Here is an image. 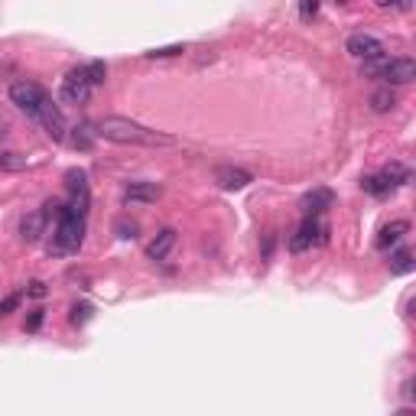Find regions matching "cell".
<instances>
[{
  "mask_svg": "<svg viewBox=\"0 0 416 416\" xmlns=\"http://www.w3.org/2000/svg\"><path fill=\"white\" fill-rule=\"evenodd\" d=\"M393 104H397V94L390 92V88H378V92L371 94V111H378V114H387V111H393Z\"/></svg>",
  "mask_w": 416,
  "mask_h": 416,
  "instance_id": "cell-18",
  "label": "cell"
},
{
  "mask_svg": "<svg viewBox=\"0 0 416 416\" xmlns=\"http://www.w3.org/2000/svg\"><path fill=\"white\" fill-rule=\"evenodd\" d=\"M316 13H319V4H302V7H300V16H302V20H312Z\"/></svg>",
  "mask_w": 416,
  "mask_h": 416,
  "instance_id": "cell-28",
  "label": "cell"
},
{
  "mask_svg": "<svg viewBox=\"0 0 416 416\" xmlns=\"http://www.w3.org/2000/svg\"><path fill=\"white\" fill-rule=\"evenodd\" d=\"M53 212H55V231H53V241L46 244L49 257H65V254H75L82 241H85V218L75 215L69 205L62 202H53Z\"/></svg>",
  "mask_w": 416,
  "mask_h": 416,
  "instance_id": "cell-2",
  "label": "cell"
},
{
  "mask_svg": "<svg viewBox=\"0 0 416 416\" xmlns=\"http://www.w3.org/2000/svg\"><path fill=\"white\" fill-rule=\"evenodd\" d=\"M364 69L378 72V78L384 82L387 88L390 85H410L416 78V62L407 59V55H397V59H381V62H371Z\"/></svg>",
  "mask_w": 416,
  "mask_h": 416,
  "instance_id": "cell-3",
  "label": "cell"
},
{
  "mask_svg": "<svg viewBox=\"0 0 416 416\" xmlns=\"http://www.w3.org/2000/svg\"><path fill=\"white\" fill-rule=\"evenodd\" d=\"M7 133H10V121H7V117H4V114H0V140L7 137Z\"/></svg>",
  "mask_w": 416,
  "mask_h": 416,
  "instance_id": "cell-30",
  "label": "cell"
},
{
  "mask_svg": "<svg viewBox=\"0 0 416 416\" xmlns=\"http://www.w3.org/2000/svg\"><path fill=\"white\" fill-rule=\"evenodd\" d=\"M329 241V224L322 218H302V224L296 228V234L290 238V251L293 254H302L309 247H319Z\"/></svg>",
  "mask_w": 416,
  "mask_h": 416,
  "instance_id": "cell-6",
  "label": "cell"
},
{
  "mask_svg": "<svg viewBox=\"0 0 416 416\" xmlns=\"http://www.w3.org/2000/svg\"><path fill=\"white\" fill-rule=\"evenodd\" d=\"M185 46H163V49H153V53H147L150 59H173V55H182Z\"/></svg>",
  "mask_w": 416,
  "mask_h": 416,
  "instance_id": "cell-24",
  "label": "cell"
},
{
  "mask_svg": "<svg viewBox=\"0 0 416 416\" xmlns=\"http://www.w3.org/2000/svg\"><path fill=\"white\" fill-rule=\"evenodd\" d=\"M72 147L82 150V153H88V150L94 147V140H98V133H94V124H78V127H72Z\"/></svg>",
  "mask_w": 416,
  "mask_h": 416,
  "instance_id": "cell-16",
  "label": "cell"
},
{
  "mask_svg": "<svg viewBox=\"0 0 416 416\" xmlns=\"http://www.w3.org/2000/svg\"><path fill=\"white\" fill-rule=\"evenodd\" d=\"M300 208H302V215L306 218H322L325 208H332V192L329 189H312V192L302 195Z\"/></svg>",
  "mask_w": 416,
  "mask_h": 416,
  "instance_id": "cell-11",
  "label": "cell"
},
{
  "mask_svg": "<svg viewBox=\"0 0 416 416\" xmlns=\"http://www.w3.org/2000/svg\"><path fill=\"white\" fill-rule=\"evenodd\" d=\"M345 49L355 55V59H361L364 65L384 59V43H381L378 36H371V33H355V36H348V46Z\"/></svg>",
  "mask_w": 416,
  "mask_h": 416,
  "instance_id": "cell-7",
  "label": "cell"
},
{
  "mask_svg": "<svg viewBox=\"0 0 416 416\" xmlns=\"http://www.w3.org/2000/svg\"><path fill=\"white\" fill-rule=\"evenodd\" d=\"M163 195V189L156 182H131L124 189V202L127 205H153Z\"/></svg>",
  "mask_w": 416,
  "mask_h": 416,
  "instance_id": "cell-10",
  "label": "cell"
},
{
  "mask_svg": "<svg viewBox=\"0 0 416 416\" xmlns=\"http://www.w3.org/2000/svg\"><path fill=\"white\" fill-rule=\"evenodd\" d=\"M20 306V293H13V296H7V300L0 302V316H10V312H13V309Z\"/></svg>",
  "mask_w": 416,
  "mask_h": 416,
  "instance_id": "cell-26",
  "label": "cell"
},
{
  "mask_svg": "<svg viewBox=\"0 0 416 416\" xmlns=\"http://www.w3.org/2000/svg\"><path fill=\"white\" fill-rule=\"evenodd\" d=\"M378 179L384 182L387 195H390L393 189H400V185H407V182H410V170L403 166V163H390V166H384V170L378 173Z\"/></svg>",
  "mask_w": 416,
  "mask_h": 416,
  "instance_id": "cell-14",
  "label": "cell"
},
{
  "mask_svg": "<svg viewBox=\"0 0 416 416\" xmlns=\"http://www.w3.org/2000/svg\"><path fill=\"white\" fill-rule=\"evenodd\" d=\"M407 231H410V221H403V218H397V221L384 224V228H381V234H378V247H381V251H387V247L400 244V238H403Z\"/></svg>",
  "mask_w": 416,
  "mask_h": 416,
  "instance_id": "cell-15",
  "label": "cell"
},
{
  "mask_svg": "<svg viewBox=\"0 0 416 416\" xmlns=\"http://www.w3.org/2000/svg\"><path fill=\"white\" fill-rule=\"evenodd\" d=\"M92 92H94V85L88 82V72H85V65H78V69H72L69 75L62 78V85H59V101L62 104H85L88 98H92Z\"/></svg>",
  "mask_w": 416,
  "mask_h": 416,
  "instance_id": "cell-5",
  "label": "cell"
},
{
  "mask_svg": "<svg viewBox=\"0 0 416 416\" xmlns=\"http://www.w3.org/2000/svg\"><path fill=\"white\" fill-rule=\"evenodd\" d=\"M403 397H407V400H413V378H410V381H403Z\"/></svg>",
  "mask_w": 416,
  "mask_h": 416,
  "instance_id": "cell-29",
  "label": "cell"
},
{
  "mask_svg": "<svg viewBox=\"0 0 416 416\" xmlns=\"http://www.w3.org/2000/svg\"><path fill=\"white\" fill-rule=\"evenodd\" d=\"M43 316H46L43 309H33V312H30V319H26V332H36L39 325H43Z\"/></svg>",
  "mask_w": 416,
  "mask_h": 416,
  "instance_id": "cell-27",
  "label": "cell"
},
{
  "mask_svg": "<svg viewBox=\"0 0 416 416\" xmlns=\"http://www.w3.org/2000/svg\"><path fill=\"white\" fill-rule=\"evenodd\" d=\"M26 293H30L33 300H43V296L49 293V290H46V283H43V280H33V283L26 286Z\"/></svg>",
  "mask_w": 416,
  "mask_h": 416,
  "instance_id": "cell-25",
  "label": "cell"
},
{
  "mask_svg": "<svg viewBox=\"0 0 416 416\" xmlns=\"http://www.w3.org/2000/svg\"><path fill=\"white\" fill-rule=\"evenodd\" d=\"M85 72H88V82H92L94 88L104 85V78H108V65H104V62H88Z\"/></svg>",
  "mask_w": 416,
  "mask_h": 416,
  "instance_id": "cell-21",
  "label": "cell"
},
{
  "mask_svg": "<svg viewBox=\"0 0 416 416\" xmlns=\"http://www.w3.org/2000/svg\"><path fill=\"white\" fill-rule=\"evenodd\" d=\"M114 231L121 241H133L137 238V221H127V218H121V221L114 224Z\"/></svg>",
  "mask_w": 416,
  "mask_h": 416,
  "instance_id": "cell-23",
  "label": "cell"
},
{
  "mask_svg": "<svg viewBox=\"0 0 416 416\" xmlns=\"http://www.w3.org/2000/svg\"><path fill=\"white\" fill-rule=\"evenodd\" d=\"M20 234H23L26 244H36L46 234V215L43 212H26L23 221H20Z\"/></svg>",
  "mask_w": 416,
  "mask_h": 416,
  "instance_id": "cell-13",
  "label": "cell"
},
{
  "mask_svg": "<svg viewBox=\"0 0 416 416\" xmlns=\"http://www.w3.org/2000/svg\"><path fill=\"white\" fill-rule=\"evenodd\" d=\"M0 170H7V173H20V170H26V156L10 153V150H0Z\"/></svg>",
  "mask_w": 416,
  "mask_h": 416,
  "instance_id": "cell-19",
  "label": "cell"
},
{
  "mask_svg": "<svg viewBox=\"0 0 416 416\" xmlns=\"http://www.w3.org/2000/svg\"><path fill=\"white\" fill-rule=\"evenodd\" d=\"M43 127H46V133L55 140V143H62V140L69 137V124H65V114H62V108L55 104L53 98L43 104V111H39V117H36Z\"/></svg>",
  "mask_w": 416,
  "mask_h": 416,
  "instance_id": "cell-8",
  "label": "cell"
},
{
  "mask_svg": "<svg viewBox=\"0 0 416 416\" xmlns=\"http://www.w3.org/2000/svg\"><path fill=\"white\" fill-rule=\"evenodd\" d=\"M215 182L221 185V189H228V192H241V189H247V185L254 182V176L247 170H241V166H218Z\"/></svg>",
  "mask_w": 416,
  "mask_h": 416,
  "instance_id": "cell-9",
  "label": "cell"
},
{
  "mask_svg": "<svg viewBox=\"0 0 416 416\" xmlns=\"http://www.w3.org/2000/svg\"><path fill=\"white\" fill-rule=\"evenodd\" d=\"M10 101L36 121L39 111H43V104L49 101V94H46V88L43 85H36V82H30V78H20V82L10 85Z\"/></svg>",
  "mask_w": 416,
  "mask_h": 416,
  "instance_id": "cell-4",
  "label": "cell"
},
{
  "mask_svg": "<svg viewBox=\"0 0 416 416\" xmlns=\"http://www.w3.org/2000/svg\"><path fill=\"white\" fill-rule=\"evenodd\" d=\"M390 416H416V413H413V410H410V407H400V410H397V413H390Z\"/></svg>",
  "mask_w": 416,
  "mask_h": 416,
  "instance_id": "cell-31",
  "label": "cell"
},
{
  "mask_svg": "<svg viewBox=\"0 0 416 416\" xmlns=\"http://www.w3.org/2000/svg\"><path fill=\"white\" fill-rule=\"evenodd\" d=\"M92 316H94L92 302H75V306H72V316H69V322H72V325H85Z\"/></svg>",
  "mask_w": 416,
  "mask_h": 416,
  "instance_id": "cell-20",
  "label": "cell"
},
{
  "mask_svg": "<svg viewBox=\"0 0 416 416\" xmlns=\"http://www.w3.org/2000/svg\"><path fill=\"white\" fill-rule=\"evenodd\" d=\"M361 189H364L368 195H374V199H384V195H387L384 182H381L378 176H364V179H361Z\"/></svg>",
  "mask_w": 416,
  "mask_h": 416,
  "instance_id": "cell-22",
  "label": "cell"
},
{
  "mask_svg": "<svg viewBox=\"0 0 416 416\" xmlns=\"http://www.w3.org/2000/svg\"><path fill=\"white\" fill-rule=\"evenodd\" d=\"M173 247H176V231H173V228H163V231L147 244V261H166Z\"/></svg>",
  "mask_w": 416,
  "mask_h": 416,
  "instance_id": "cell-12",
  "label": "cell"
},
{
  "mask_svg": "<svg viewBox=\"0 0 416 416\" xmlns=\"http://www.w3.org/2000/svg\"><path fill=\"white\" fill-rule=\"evenodd\" d=\"M94 133L111 140V143H121V147H173L176 143L173 137L150 131V127L131 121V117H101L94 124Z\"/></svg>",
  "mask_w": 416,
  "mask_h": 416,
  "instance_id": "cell-1",
  "label": "cell"
},
{
  "mask_svg": "<svg viewBox=\"0 0 416 416\" xmlns=\"http://www.w3.org/2000/svg\"><path fill=\"white\" fill-rule=\"evenodd\" d=\"M416 263H413V251L410 247H400V251H393L390 254V273H397V277H403V273H410Z\"/></svg>",
  "mask_w": 416,
  "mask_h": 416,
  "instance_id": "cell-17",
  "label": "cell"
}]
</instances>
